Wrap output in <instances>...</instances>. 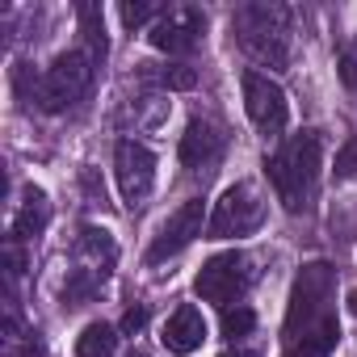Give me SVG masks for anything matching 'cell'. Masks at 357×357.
I'll list each match as a JSON object with an SVG mask.
<instances>
[{
    "label": "cell",
    "instance_id": "obj_1",
    "mask_svg": "<svg viewBox=\"0 0 357 357\" xmlns=\"http://www.w3.org/2000/svg\"><path fill=\"white\" fill-rule=\"evenodd\" d=\"M265 172H269V185L286 211H307L315 181H319V135L298 130L294 139H286L278 151L265 155Z\"/></svg>",
    "mask_w": 357,
    "mask_h": 357
},
{
    "label": "cell",
    "instance_id": "obj_2",
    "mask_svg": "<svg viewBox=\"0 0 357 357\" xmlns=\"http://www.w3.org/2000/svg\"><path fill=\"white\" fill-rule=\"evenodd\" d=\"M328 319H336L332 311V265L328 261H307L290 286V303H286V324H282V340L286 349L294 340H303L307 332L324 328Z\"/></svg>",
    "mask_w": 357,
    "mask_h": 357
},
{
    "label": "cell",
    "instance_id": "obj_3",
    "mask_svg": "<svg viewBox=\"0 0 357 357\" xmlns=\"http://www.w3.org/2000/svg\"><path fill=\"white\" fill-rule=\"evenodd\" d=\"M240 30V47L257 59L269 63L273 72H282L290 63V38H286V9L278 5H248L236 17Z\"/></svg>",
    "mask_w": 357,
    "mask_h": 357
},
{
    "label": "cell",
    "instance_id": "obj_4",
    "mask_svg": "<svg viewBox=\"0 0 357 357\" xmlns=\"http://www.w3.org/2000/svg\"><path fill=\"white\" fill-rule=\"evenodd\" d=\"M93 76H97V59L89 51H63V55H55V63L47 68L43 89H38V109L63 114V109L80 105L89 97V89H93Z\"/></svg>",
    "mask_w": 357,
    "mask_h": 357
},
{
    "label": "cell",
    "instance_id": "obj_5",
    "mask_svg": "<svg viewBox=\"0 0 357 357\" xmlns=\"http://www.w3.org/2000/svg\"><path fill=\"white\" fill-rule=\"evenodd\" d=\"M248 286H252V261L244 252H215L194 278V294L206 303H219L223 311L236 307Z\"/></svg>",
    "mask_w": 357,
    "mask_h": 357
},
{
    "label": "cell",
    "instance_id": "obj_6",
    "mask_svg": "<svg viewBox=\"0 0 357 357\" xmlns=\"http://www.w3.org/2000/svg\"><path fill=\"white\" fill-rule=\"evenodd\" d=\"M265 223V202L257 198L252 185H231L223 190V198L215 202L211 211V223H206V240H231V236H252L257 227Z\"/></svg>",
    "mask_w": 357,
    "mask_h": 357
},
{
    "label": "cell",
    "instance_id": "obj_7",
    "mask_svg": "<svg viewBox=\"0 0 357 357\" xmlns=\"http://www.w3.org/2000/svg\"><path fill=\"white\" fill-rule=\"evenodd\" d=\"M244 109L265 139H278L290 122V101H286L282 84L261 72H244Z\"/></svg>",
    "mask_w": 357,
    "mask_h": 357
},
{
    "label": "cell",
    "instance_id": "obj_8",
    "mask_svg": "<svg viewBox=\"0 0 357 357\" xmlns=\"http://www.w3.org/2000/svg\"><path fill=\"white\" fill-rule=\"evenodd\" d=\"M114 176H118L122 202L135 211V206L147 202V194L155 185V155L143 143H135V139H118V147H114Z\"/></svg>",
    "mask_w": 357,
    "mask_h": 357
},
{
    "label": "cell",
    "instance_id": "obj_9",
    "mask_svg": "<svg viewBox=\"0 0 357 357\" xmlns=\"http://www.w3.org/2000/svg\"><path fill=\"white\" fill-rule=\"evenodd\" d=\"M206 223H211V219H206L202 198H190L185 206H176V211L168 215V223L160 227V236L151 240V248H147V265H160V261H168V257H176V252H185V248L202 236Z\"/></svg>",
    "mask_w": 357,
    "mask_h": 357
},
{
    "label": "cell",
    "instance_id": "obj_10",
    "mask_svg": "<svg viewBox=\"0 0 357 357\" xmlns=\"http://www.w3.org/2000/svg\"><path fill=\"white\" fill-rule=\"evenodd\" d=\"M202 30H206V13H202V9L176 5V9H168V13L151 26V47L164 51V55H190V51L202 43Z\"/></svg>",
    "mask_w": 357,
    "mask_h": 357
},
{
    "label": "cell",
    "instance_id": "obj_11",
    "mask_svg": "<svg viewBox=\"0 0 357 357\" xmlns=\"http://www.w3.org/2000/svg\"><path fill=\"white\" fill-rule=\"evenodd\" d=\"M160 340H164V349H168L172 357H190V353H198L202 340H206V319H202V311H198L194 303L176 307V311L168 315Z\"/></svg>",
    "mask_w": 357,
    "mask_h": 357
},
{
    "label": "cell",
    "instance_id": "obj_12",
    "mask_svg": "<svg viewBox=\"0 0 357 357\" xmlns=\"http://www.w3.org/2000/svg\"><path fill=\"white\" fill-rule=\"evenodd\" d=\"M223 155V130L206 118H194L181 135V164L185 168H211Z\"/></svg>",
    "mask_w": 357,
    "mask_h": 357
},
{
    "label": "cell",
    "instance_id": "obj_13",
    "mask_svg": "<svg viewBox=\"0 0 357 357\" xmlns=\"http://www.w3.org/2000/svg\"><path fill=\"white\" fill-rule=\"evenodd\" d=\"M76 257H80V269H89L97 278H109V269L118 261V248H114V240H109L105 227H80Z\"/></svg>",
    "mask_w": 357,
    "mask_h": 357
},
{
    "label": "cell",
    "instance_id": "obj_14",
    "mask_svg": "<svg viewBox=\"0 0 357 357\" xmlns=\"http://www.w3.org/2000/svg\"><path fill=\"white\" fill-rule=\"evenodd\" d=\"M47 223H51L47 198H43L38 190H26V206H22L17 219H13V240H17V244H22V240H34V236L47 231Z\"/></svg>",
    "mask_w": 357,
    "mask_h": 357
},
{
    "label": "cell",
    "instance_id": "obj_15",
    "mask_svg": "<svg viewBox=\"0 0 357 357\" xmlns=\"http://www.w3.org/2000/svg\"><path fill=\"white\" fill-rule=\"evenodd\" d=\"M336 340H340V319H328L324 328H315V332H307L303 340H294L286 353H290V357H332Z\"/></svg>",
    "mask_w": 357,
    "mask_h": 357
},
{
    "label": "cell",
    "instance_id": "obj_16",
    "mask_svg": "<svg viewBox=\"0 0 357 357\" xmlns=\"http://www.w3.org/2000/svg\"><path fill=\"white\" fill-rule=\"evenodd\" d=\"M118 349V332L109 324H89L76 340V357H114Z\"/></svg>",
    "mask_w": 357,
    "mask_h": 357
},
{
    "label": "cell",
    "instance_id": "obj_17",
    "mask_svg": "<svg viewBox=\"0 0 357 357\" xmlns=\"http://www.w3.org/2000/svg\"><path fill=\"white\" fill-rule=\"evenodd\" d=\"M101 286H105V278H97V273H89V269L76 265L72 278L63 282V303H68V307H80V303H89Z\"/></svg>",
    "mask_w": 357,
    "mask_h": 357
},
{
    "label": "cell",
    "instance_id": "obj_18",
    "mask_svg": "<svg viewBox=\"0 0 357 357\" xmlns=\"http://www.w3.org/2000/svg\"><path fill=\"white\" fill-rule=\"evenodd\" d=\"M80 26H84V38H89V55L93 59H105L109 43H105V22H101L97 5H80Z\"/></svg>",
    "mask_w": 357,
    "mask_h": 357
},
{
    "label": "cell",
    "instance_id": "obj_19",
    "mask_svg": "<svg viewBox=\"0 0 357 357\" xmlns=\"http://www.w3.org/2000/svg\"><path fill=\"white\" fill-rule=\"evenodd\" d=\"M252 328H257V315H252V307L236 303V307H227V311H223V336H227L231 344H236V340H244Z\"/></svg>",
    "mask_w": 357,
    "mask_h": 357
},
{
    "label": "cell",
    "instance_id": "obj_20",
    "mask_svg": "<svg viewBox=\"0 0 357 357\" xmlns=\"http://www.w3.org/2000/svg\"><path fill=\"white\" fill-rule=\"evenodd\" d=\"M13 89H17V101L30 109V105H38L43 76H34V68H30V63H17V68H13Z\"/></svg>",
    "mask_w": 357,
    "mask_h": 357
},
{
    "label": "cell",
    "instance_id": "obj_21",
    "mask_svg": "<svg viewBox=\"0 0 357 357\" xmlns=\"http://www.w3.org/2000/svg\"><path fill=\"white\" fill-rule=\"evenodd\" d=\"M160 84H164V89H176V93H185V89L198 84V72H194L190 63H172V68L160 72Z\"/></svg>",
    "mask_w": 357,
    "mask_h": 357
},
{
    "label": "cell",
    "instance_id": "obj_22",
    "mask_svg": "<svg viewBox=\"0 0 357 357\" xmlns=\"http://www.w3.org/2000/svg\"><path fill=\"white\" fill-rule=\"evenodd\" d=\"M118 17L135 30V26H143V22L155 17V5H147V0H122V5H118Z\"/></svg>",
    "mask_w": 357,
    "mask_h": 357
},
{
    "label": "cell",
    "instance_id": "obj_23",
    "mask_svg": "<svg viewBox=\"0 0 357 357\" xmlns=\"http://www.w3.org/2000/svg\"><path fill=\"white\" fill-rule=\"evenodd\" d=\"M336 176H340V181H353V176H357V135L344 139V147L336 151Z\"/></svg>",
    "mask_w": 357,
    "mask_h": 357
},
{
    "label": "cell",
    "instance_id": "obj_24",
    "mask_svg": "<svg viewBox=\"0 0 357 357\" xmlns=\"http://www.w3.org/2000/svg\"><path fill=\"white\" fill-rule=\"evenodd\" d=\"M336 72H340V84H344L349 93H357V51H340Z\"/></svg>",
    "mask_w": 357,
    "mask_h": 357
},
{
    "label": "cell",
    "instance_id": "obj_25",
    "mask_svg": "<svg viewBox=\"0 0 357 357\" xmlns=\"http://www.w3.org/2000/svg\"><path fill=\"white\" fill-rule=\"evenodd\" d=\"M5 265H9V282L26 273V252H22V244H17V240H13V244L5 248Z\"/></svg>",
    "mask_w": 357,
    "mask_h": 357
},
{
    "label": "cell",
    "instance_id": "obj_26",
    "mask_svg": "<svg viewBox=\"0 0 357 357\" xmlns=\"http://www.w3.org/2000/svg\"><path fill=\"white\" fill-rule=\"evenodd\" d=\"M143 324H147V307H130V311L122 315V332H126V336L143 332Z\"/></svg>",
    "mask_w": 357,
    "mask_h": 357
},
{
    "label": "cell",
    "instance_id": "obj_27",
    "mask_svg": "<svg viewBox=\"0 0 357 357\" xmlns=\"http://www.w3.org/2000/svg\"><path fill=\"white\" fill-rule=\"evenodd\" d=\"M227 357H257L252 349H240V353H227Z\"/></svg>",
    "mask_w": 357,
    "mask_h": 357
},
{
    "label": "cell",
    "instance_id": "obj_28",
    "mask_svg": "<svg viewBox=\"0 0 357 357\" xmlns=\"http://www.w3.org/2000/svg\"><path fill=\"white\" fill-rule=\"evenodd\" d=\"M349 311H353V315H357V290H353V294H349Z\"/></svg>",
    "mask_w": 357,
    "mask_h": 357
},
{
    "label": "cell",
    "instance_id": "obj_29",
    "mask_svg": "<svg viewBox=\"0 0 357 357\" xmlns=\"http://www.w3.org/2000/svg\"><path fill=\"white\" fill-rule=\"evenodd\" d=\"M130 357H147V353H130Z\"/></svg>",
    "mask_w": 357,
    "mask_h": 357
}]
</instances>
